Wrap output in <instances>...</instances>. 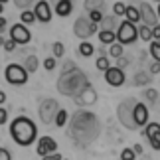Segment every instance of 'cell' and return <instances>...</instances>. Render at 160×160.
<instances>
[{"mask_svg": "<svg viewBox=\"0 0 160 160\" xmlns=\"http://www.w3.org/2000/svg\"><path fill=\"white\" fill-rule=\"evenodd\" d=\"M152 40H160V24L152 26Z\"/></svg>", "mask_w": 160, "mask_h": 160, "instance_id": "obj_40", "label": "cell"}, {"mask_svg": "<svg viewBox=\"0 0 160 160\" xmlns=\"http://www.w3.org/2000/svg\"><path fill=\"white\" fill-rule=\"evenodd\" d=\"M156 2H160V0H156Z\"/></svg>", "mask_w": 160, "mask_h": 160, "instance_id": "obj_54", "label": "cell"}, {"mask_svg": "<svg viewBox=\"0 0 160 160\" xmlns=\"http://www.w3.org/2000/svg\"><path fill=\"white\" fill-rule=\"evenodd\" d=\"M103 73H105V81L111 85V87H121V85L125 83V79H127L122 67H119V65H115V67L111 65L109 69H105Z\"/></svg>", "mask_w": 160, "mask_h": 160, "instance_id": "obj_10", "label": "cell"}, {"mask_svg": "<svg viewBox=\"0 0 160 160\" xmlns=\"http://www.w3.org/2000/svg\"><path fill=\"white\" fill-rule=\"evenodd\" d=\"M59 109V103L55 99H44L40 103V109H38V115H40V121L46 122V125H50V122H53L55 119V113H58Z\"/></svg>", "mask_w": 160, "mask_h": 160, "instance_id": "obj_8", "label": "cell"}, {"mask_svg": "<svg viewBox=\"0 0 160 160\" xmlns=\"http://www.w3.org/2000/svg\"><path fill=\"white\" fill-rule=\"evenodd\" d=\"M125 12H127V4L115 2V6H113V14L115 16H125Z\"/></svg>", "mask_w": 160, "mask_h": 160, "instance_id": "obj_34", "label": "cell"}, {"mask_svg": "<svg viewBox=\"0 0 160 160\" xmlns=\"http://www.w3.org/2000/svg\"><path fill=\"white\" fill-rule=\"evenodd\" d=\"M6 121H8V111H6L2 105H0V125H4Z\"/></svg>", "mask_w": 160, "mask_h": 160, "instance_id": "obj_39", "label": "cell"}, {"mask_svg": "<svg viewBox=\"0 0 160 160\" xmlns=\"http://www.w3.org/2000/svg\"><path fill=\"white\" fill-rule=\"evenodd\" d=\"M34 14H36V20L42 22V24H48L52 20L53 12H52V6L48 4V0H38L34 6Z\"/></svg>", "mask_w": 160, "mask_h": 160, "instance_id": "obj_12", "label": "cell"}, {"mask_svg": "<svg viewBox=\"0 0 160 160\" xmlns=\"http://www.w3.org/2000/svg\"><path fill=\"white\" fill-rule=\"evenodd\" d=\"M89 20L95 24H101L103 20V10H89Z\"/></svg>", "mask_w": 160, "mask_h": 160, "instance_id": "obj_32", "label": "cell"}, {"mask_svg": "<svg viewBox=\"0 0 160 160\" xmlns=\"http://www.w3.org/2000/svg\"><path fill=\"white\" fill-rule=\"evenodd\" d=\"M73 67H75V63H73V61H67V63L63 65V69H61V73H63V71H69V69H73Z\"/></svg>", "mask_w": 160, "mask_h": 160, "instance_id": "obj_48", "label": "cell"}, {"mask_svg": "<svg viewBox=\"0 0 160 160\" xmlns=\"http://www.w3.org/2000/svg\"><path fill=\"white\" fill-rule=\"evenodd\" d=\"M4 103H6V93H4V91H0V105H4Z\"/></svg>", "mask_w": 160, "mask_h": 160, "instance_id": "obj_49", "label": "cell"}, {"mask_svg": "<svg viewBox=\"0 0 160 160\" xmlns=\"http://www.w3.org/2000/svg\"><path fill=\"white\" fill-rule=\"evenodd\" d=\"M55 150H58V142H55L52 137H42V138H38V148H36V152H38L40 158H44L46 154L55 152Z\"/></svg>", "mask_w": 160, "mask_h": 160, "instance_id": "obj_15", "label": "cell"}, {"mask_svg": "<svg viewBox=\"0 0 160 160\" xmlns=\"http://www.w3.org/2000/svg\"><path fill=\"white\" fill-rule=\"evenodd\" d=\"M134 103H137V99H134V97H128V99L121 101L119 107H117L119 122L125 128H128V131H134V128H137V125H134V121H132V107H134Z\"/></svg>", "mask_w": 160, "mask_h": 160, "instance_id": "obj_4", "label": "cell"}, {"mask_svg": "<svg viewBox=\"0 0 160 160\" xmlns=\"http://www.w3.org/2000/svg\"><path fill=\"white\" fill-rule=\"evenodd\" d=\"M63 53H65L63 44H61V42H55V44H53V58L55 59H58V58H63Z\"/></svg>", "mask_w": 160, "mask_h": 160, "instance_id": "obj_33", "label": "cell"}, {"mask_svg": "<svg viewBox=\"0 0 160 160\" xmlns=\"http://www.w3.org/2000/svg\"><path fill=\"white\" fill-rule=\"evenodd\" d=\"M67 119H69V115H67V111L65 109H58V113H55V119H53V125L55 127H59V128H63L67 125Z\"/></svg>", "mask_w": 160, "mask_h": 160, "instance_id": "obj_20", "label": "cell"}, {"mask_svg": "<svg viewBox=\"0 0 160 160\" xmlns=\"http://www.w3.org/2000/svg\"><path fill=\"white\" fill-rule=\"evenodd\" d=\"M97 32H99V24L91 22L89 18H85V16H79L75 20V24H73V34L81 40H87Z\"/></svg>", "mask_w": 160, "mask_h": 160, "instance_id": "obj_7", "label": "cell"}, {"mask_svg": "<svg viewBox=\"0 0 160 160\" xmlns=\"http://www.w3.org/2000/svg\"><path fill=\"white\" fill-rule=\"evenodd\" d=\"M144 137L146 138L160 137V122H146L144 125Z\"/></svg>", "mask_w": 160, "mask_h": 160, "instance_id": "obj_19", "label": "cell"}, {"mask_svg": "<svg viewBox=\"0 0 160 160\" xmlns=\"http://www.w3.org/2000/svg\"><path fill=\"white\" fill-rule=\"evenodd\" d=\"M156 14H158V20H160V2H158V10H156Z\"/></svg>", "mask_w": 160, "mask_h": 160, "instance_id": "obj_51", "label": "cell"}, {"mask_svg": "<svg viewBox=\"0 0 160 160\" xmlns=\"http://www.w3.org/2000/svg\"><path fill=\"white\" fill-rule=\"evenodd\" d=\"M150 55L154 61H160V40H154L150 44Z\"/></svg>", "mask_w": 160, "mask_h": 160, "instance_id": "obj_30", "label": "cell"}, {"mask_svg": "<svg viewBox=\"0 0 160 160\" xmlns=\"http://www.w3.org/2000/svg\"><path fill=\"white\" fill-rule=\"evenodd\" d=\"M117 42L119 44H134V42L138 40V28L137 24L131 22V20H122L119 26H117Z\"/></svg>", "mask_w": 160, "mask_h": 160, "instance_id": "obj_5", "label": "cell"}, {"mask_svg": "<svg viewBox=\"0 0 160 160\" xmlns=\"http://www.w3.org/2000/svg\"><path fill=\"white\" fill-rule=\"evenodd\" d=\"M138 38L142 42H150L152 40V26H148V24L142 22V26L138 28Z\"/></svg>", "mask_w": 160, "mask_h": 160, "instance_id": "obj_23", "label": "cell"}, {"mask_svg": "<svg viewBox=\"0 0 160 160\" xmlns=\"http://www.w3.org/2000/svg\"><path fill=\"white\" fill-rule=\"evenodd\" d=\"M144 97L152 103V105H156V103H158V91L156 89H146L144 91Z\"/></svg>", "mask_w": 160, "mask_h": 160, "instance_id": "obj_31", "label": "cell"}, {"mask_svg": "<svg viewBox=\"0 0 160 160\" xmlns=\"http://www.w3.org/2000/svg\"><path fill=\"white\" fill-rule=\"evenodd\" d=\"M2 12H4V4L0 2V14H2Z\"/></svg>", "mask_w": 160, "mask_h": 160, "instance_id": "obj_52", "label": "cell"}, {"mask_svg": "<svg viewBox=\"0 0 160 160\" xmlns=\"http://www.w3.org/2000/svg\"><path fill=\"white\" fill-rule=\"evenodd\" d=\"M71 10H73V0H58V4H55V14L61 18L69 16Z\"/></svg>", "mask_w": 160, "mask_h": 160, "instance_id": "obj_16", "label": "cell"}, {"mask_svg": "<svg viewBox=\"0 0 160 160\" xmlns=\"http://www.w3.org/2000/svg\"><path fill=\"white\" fill-rule=\"evenodd\" d=\"M77 53L81 55V58H91V55L95 53V46L91 44V42L83 40L81 44H79V48H77Z\"/></svg>", "mask_w": 160, "mask_h": 160, "instance_id": "obj_18", "label": "cell"}, {"mask_svg": "<svg viewBox=\"0 0 160 160\" xmlns=\"http://www.w3.org/2000/svg\"><path fill=\"white\" fill-rule=\"evenodd\" d=\"M150 73H152V75H156V73H160V61H154V63L150 65Z\"/></svg>", "mask_w": 160, "mask_h": 160, "instance_id": "obj_44", "label": "cell"}, {"mask_svg": "<svg viewBox=\"0 0 160 160\" xmlns=\"http://www.w3.org/2000/svg\"><path fill=\"white\" fill-rule=\"evenodd\" d=\"M134 152H137V156L138 154H144V148H142V144H134V148H132Z\"/></svg>", "mask_w": 160, "mask_h": 160, "instance_id": "obj_47", "label": "cell"}, {"mask_svg": "<svg viewBox=\"0 0 160 160\" xmlns=\"http://www.w3.org/2000/svg\"><path fill=\"white\" fill-rule=\"evenodd\" d=\"M44 69L46 71H53L55 69V58H46L44 59Z\"/></svg>", "mask_w": 160, "mask_h": 160, "instance_id": "obj_36", "label": "cell"}, {"mask_svg": "<svg viewBox=\"0 0 160 160\" xmlns=\"http://www.w3.org/2000/svg\"><path fill=\"white\" fill-rule=\"evenodd\" d=\"M148 117H150V113H148V107H146L144 103H140V101L134 103V107H132V121H134V125H137V128L138 127L142 128L146 122H148Z\"/></svg>", "mask_w": 160, "mask_h": 160, "instance_id": "obj_11", "label": "cell"}, {"mask_svg": "<svg viewBox=\"0 0 160 160\" xmlns=\"http://www.w3.org/2000/svg\"><path fill=\"white\" fill-rule=\"evenodd\" d=\"M4 30H6V18H4L2 14H0V34H2Z\"/></svg>", "mask_w": 160, "mask_h": 160, "instance_id": "obj_46", "label": "cell"}, {"mask_svg": "<svg viewBox=\"0 0 160 160\" xmlns=\"http://www.w3.org/2000/svg\"><path fill=\"white\" fill-rule=\"evenodd\" d=\"M152 81V73H144V71H138L137 77H134V85H148Z\"/></svg>", "mask_w": 160, "mask_h": 160, "instance_id": "obj_27", "label": "cell"}, {"mask_svg": "<svg viewBox=\"0 0 160 160\" xmlns=\"http://www.w3.org/2000/svg\"><path fill=\"white\" fill-rule=\"evenodd\" d=\"M10 38L16 42L18 46H26L30 40H32V32L28 30V26L24 22H18L10 28Z\"/></svg>", "mask_w": 160, "mask_h": 160, "instance_id": "obj_9", "label": "cell"}, {"mask_svg": "<svg viewBox=\"0 0 160 160\" xmlns=\"http://www.w3.org/2000/svg\"><path fill=\"white\" fill-rule=\"evenodd\" d=\"M44 160H63V156L61 154H55V152H50V154H46Z\"/></svg>", "mask_w": 160, "mask_h": 160, "instance_id": "obj_43", "label": "cell"}, {"mask_svg": "<svg viewBox=\"0 0 160 160\" xmlns=\"http://www.w3.org/2000/svg\"><path fill=\"white\" fill-rule=\"evenodd\" d=\"M38 65H40V61H38L36 55H26V59H24V67H26L28 73H36Z\"/></svg>", "mask_w": 160, "mask_h": 160, "instance_id": "obj_21", "label": "cell"}, {"mask_svg": "<svg viewBox=\"0 0 160 160\" xmlns=\"http://www.w3.org/2000/svg\"><path fill=\"white\" fill-rule=\"evenodd\" d=\"M16 46H18V44H16V42L12 40V38H10V40H4V44H2V48H4L6 52H14V50H16Z\"/></svg>", "mask_w": 160, "mask_h": 160, "instance_id": "obj_37", "label": "cell"}, {"mask_svg": "<svg viewBox=\"0 0 160 160\" xmlns=\"http://www.w3.org/2000/svg\"><path fill=\"white\" fill-rule=\"evenodd\" d=\"M69 132L71 137L77 140L79 144H89L91 140H95L101 132V122L99 119L89 113V111H77L75 115L71 117V122H69Z\"/></svg>", "mask_w": 160, "mask_h": 160, "instance_id": "obj_1", "label": "cell"}, {"mask_svg": "<svg viewBox=\"0 0 160 160\" xmlns=\"http://www.w3.org/2000/svg\"><path fill=\"white\" fill-rule=\"evenodd\" d=\"M117 59H119V61H117V65H119V67H125V65H128V59L125 58V55H121V58H117Z\"/></svg>", "mask_w": 160, "mask_h": 160, "instance_id": "obj_45", "label": "cell"}, {"mask_svg": "<svg viewBox=\"0 0 160 160\" xmlns=\"http://www.w3.org/2000/svg\"><path fill=\"white\" fill-rule=\"evenodd\" d=\"M0 2H2V4H6V2H8V0H0Z\"/></svg>", "mask_w": 160, "mask_h": 160, "instance_id": "obj_53", "label": "cell"}, {"mask_svg": "<svg viewBox=\"0 0 160 160\" xmlns=\"http://www.w3.org/2000/svg\"><path fill=\"white\" fill-rule=\"evenodd\" d=\"M138 12H140V22L148 24V26L158 24V14H156V10L152 8L148 2H142V4H140L138 6Z\"/></svg>", "mask_w": 160, "mask_h": 160, "instance_id": "obj_14", "label": "cell"}, {"mask_svg": "<svg viewBox=\"0 0 160 160\" xmlns=\"http://www.w3.org/2000/svg\"><path fill=\"white\" fill-rule=\"evenodd\" d=\"M97 36H99V42H101V44H105V46L113 44V42L117 40V34H115V30H107V28L99 30V32H97Z\"/></svg>", "mask_w": 160, "mask_h": 160, "instance_id": "obj_17", "label": "cell"}, {"mask_svg": "<svg viewBox=\"0 0 160 160\" xmlns=\"http://www.w3.org/2000/svg\"><path fill=\"white\" fill-rule=\"evenodd\" d=\"M117 18L119 16H103V20H101V28H107V30H115L117 26H119V22H117Z\"/></svg>", "mask_w": 160, "mask_h": 160, "instance_id": "obj_24", "label": "cell"}, {"mask_svg": "<svg viewBox=\"0 0 160 160\" xmlns=\"http://www.w3.org/2000/svg\"><path fill=\"white\" fill-rule=\"evenodd\" d=\"M73 99H75L81 107H89V105H93V103L97 101V93L93 91V87H91V83H89L87 87H83L75 97H73Z\"/></svg>", "mask_w": 160, "mask_h": 160, "instance_id": "obj_13", "label": "cell"}, {"mask_svg": "<svg viewBox=\"0 0 160 160\" xmlns=\"http://www.w3.org/2000/svg\"><path fill=\"white\" fill-rule=\"evenodd\" d=\"M2 44H4V38H2V34H0V48H2Z\"/></svg>", "mask_w": 160, "mask_h": 160, "instance_id": "obj_50", "label": "cell"}, {"mask_svg": "<svg viewBox=\"0 0 160 160\" xmlns=\"http://www.w3.org/2000/svg\"><path fill=\"white\" fill-rule=\"evenodd\" d=\"M95 67L99 71H105V69H109V67H111V59L107 58V55H101V58L95 61Z\"/></svg>", "mask_w": 160, "mask_h": 160, "instance_id": "obj_29", "label": "cell"}, {"mask_svg": "<svg viewBox=\"0 0 160 160\" xmlns=\"http://www.w3.org/2000/svg\"><path fill=\"white\" fill-rule=\"evenodd\" d=\"M125 16H127V20H131V22H140V12L137 6H132V4H128L127 6V12H125Z\"/></svg>", "mask_w": 160, "mask_h": 160, "instance_id": "obj_22", "label": "cell"}, {"mask_svg": "<svg viewBox=\"0 0 160 160\" xmlns=\"http://www.w3.org/2000/svg\"><path fill=\"white\" fill-rule=\"evenodd\" d=\"M109 55H111V58H121V55H122V44H115V42H113V44H109Z\"/></svg>", "mask_w": 160, "mask_h": 160, "instance_id": "obj_28", "label": "cell"}, {"mask_svg": "<svg viewBox=\"0 0 160 160\" xmlns=\"http://www.w3.org/2000/svg\"><path fill=\"white\" fill-rule=\"evenodd\" d=\"M121 158L122 160H134V158H137V152H134L132 148H125L121 152Z\"/></svg>", "mask_w": 160, "mask_h": 160, "instance_id": "obj_35", "label": "cell"}, {"mask_svg": "<svg viewBox=\"0 0 160 160\" xmlns=\"http://www.w3.org/2000/svg\"><path fill=\"white\" fill-rule=\"evenodd\" d=\"M20 22H24L26 26H32V24L36 22V14H34V10L24 8V12L20 14Z\"/></svg>", "mask_w": 160, "mask_h": 160, "instance_id": "obj_26", "label": "cell"}, {"mask_svg": "<svg viewBox=\"0 0 160 160\" xmlns=\"http://www.w3.org/2000/svg\"><path fill=\"white\" fill-rule=\"evenodd\" d=\"M87 85H89L87 75L81 69H77V67H73L69 71H63L58 79V91L65 97H75Z\"/></svg>", "mask_w": 160, "mask_h": 160, "instance_id": "obj_3", "label": "cell"}, {"mask_svg": "<svg viewBox=\"0 0 160 160\" xmlns=\"http://www.w3.org/2000/svg\"><path fill=\"white\" fill-rule=\"evenodd\" d=\"M150 140V146L154 150H160V137H154V138H148Z\"/></svg>", "mask_w": 160, "mask_h": 160, "instance_id": "obj_42", "label": "cell"}, {"mask_svg": "<svg viewBox=\"0 0 160 160\" xmlns=\"http://www.w3.org/2000/svg\"><path fill=\"white\" fill-rule=\"evenodd\" d=\"M0 160H12L10 150H6V148H0Z\"/></svg>", "mask_w": 160, "mask_h": 160, "instance_id": "obj_41", "label": "cell"}, {"mask_svg": "<svg viewBox=\"0 0 160 160\" xmlns=\"http://www.w3.org/2000/svg\"><path fill=\"white\" fill-rule=\"evenodd\" d=\"M85 10H105V0H85Z\"/></svg>", "mask_w": 160, "mask_h": 160, "instance_id": "obj_25", "label": "cell"}, {"mask_svg": "<svg viewBox=\"0 0 160 160\" xmlns=\"http://www.w3.org/2000/svg\"><path fill=\"white\" fill-rule=\"evenodd\" d=\"M10 137L18 146H30L34 140H38V127L28 117H16L10 122Z\"/></svg>", "mask_w": 160, "mask_h": 160, "instance_id": "obj_2", "label": "cell"}, {"mask_svg": "<svg viewBox=\"0 0 160 160\" xmlns=\"http://www.w3.org/2000/svg\"><path fill=\"white\" fill-rule=\"evenodd\" d=\"M4 77L10 85H26L30 73L26 71V67L20 63H8L4 69Z\"/></svg>", "mask_w": 160, "mask_h": 160, "instance_id": "obj_6", "label": "cell"}, {"mask_svg": "<svg viewBox=\"0 0 160 160\" xmlns=\"http://www.w3.org/2000/svg\"><path fill=\"white\" fill-rule=\"evenodd\" d=\"M14 4L18 6V8H30V6H32L34 4V0H14Z\"/></svg>", "mask_w": 160, "mask_h": 160, "instance_id": "obj_38", "label": "cell"}]
</instances>
